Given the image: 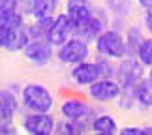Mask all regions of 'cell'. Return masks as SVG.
<instances>
[{"label":"cell","instance_id":"obj_1","mask_svg":"<svg viewBox=\"0 0 152 135\" xmlns=\"http://www.w3.org/2000/svg\"><path fill=\"white\" fill-rule=\"evenodd\" d=\"M23 103L32 113H49L53 109V96L43 85L30 83L23 88Z\"/></svg>","mask_w":152,"mask_h":135},{"label":"cell","instance_id":"obj_2","mask_svg":"<svg viewBox=\"0 0 152 135\" xmlns=\"http://www.w3.org/2000/svg\"><path fill=\"white\" fill-rule=\"evenodd\" d=\"M96 49L100 55L107 56V58H122L126 55L128 47H126L124 38L116 30H105L96 39Z\"/></svg>","mask_w":152,"mask_h":135},{"label":"cell","instance_id":"obj_3","mask_svg":"<svg viewBox=\"0 0 152 135\" xmlns=\"http://www.w3.org/2000/svg\"><path fill=\"white\" fill-rule=\"evenodd\" d=\"M88 55H90L88 45H86L85 39H79V38L68 39L58 49V60L62 64H81L88 58Z\"/></svg>","mask_w":152,"mask_h":135},{"label":"cell","instance_id":"obj_4","mask_svg":"<svg viewBox=\"0 0 152 135\" xmlns=\"http://www.w3.org/2000/svg\"><path fill=\"white\" fill-rule=\"evenodd\" d=\"M28 32L23 30V26H11L0 23V47L8 51H21L28 45Z\"/></svg>","mask_w":152,"mask_h":135},{"label":"cell","instance_id":"obj_5","mask_svg":"<svg viewBox=\"0 0 152 135\" xmlns=\"http://www.w3.org/2000/svg\"><path fill=\"white\" fill-rule=\"evenodd\" d=\"M116 75H118L120 86H124L126 90H133V86L143 79V62H137L133 58H124L120 66L116 68Z\"/></svg>","mask_w":152,"mask_h":135},{"label":"cell","instance_id":"obj_6","mask_svg":"<svg viewBox=\"0 0 152 135\" xmlns=\"http://www.w3.org/2000/svg\"><path fill=\"white\" fill-rule=\"evenodd\" d=\"M73 30H75L73 21L68 17V13H62L53 21V25L47 32V39L53 45H64L68 42V38L73 34Z\"/></svg>","mask_w":152,"mask_h":135},{"label":"cell","instance_id":"obj_7","mask_svg":"<svg viewBox=\"0 0 152 135\" xmlns=\"http://www.w3.org/2000/svg\"><path fill=\"white\" fill-rule=\"evenodd\" d=\"M88 94L96 101H111V99H116L122 94V86L116 83V81L100 79V81H96V83L90 85Z\"/></svg>","mask_w":152,"mask_h":135},{"label":"cell","instance_id":"obj_8","mask_svg":"<svg viewBox=\"0 0 152 135\" xmlns=\"http://www.w3.org/2000/svg\"><path fill=\"white\" fill-rule=\"evenodd\" d=\"M53 43L49 39H43V38H36V39H30L28 45L25 47V53L28 56V60L42 66V64H47L53 56Z\"/></svg>","mask_w":152,"mask_h":135},{"label":"cell","instance_id":"obj_9","mask_svg":"<svg viewBox=\"0 0 152 135\" xmlns=\"http://www.w3.org/2000/svg\"><path fill=\"white\" fill-rule=\"evenodd\" d=\"M25 130L30 135H51L55 130V120L49 113H32L25 118Z\"/></svg>","mask_w":152,"mask_h":135},{"label":"cell","instance_id":"obj_10","mask_svg":"<svg viewBox=\"0 0 152 135\" xmlns=\"http://www.w3.org/2000/svg\"><path fill=\"white\" fill-rule=\"evenodd\" d=\"M72 77L77 85H92L96 81H100L102 73H100V68L98 64L94 62H81V64H75L73 72H72Z\"/></svg>","mask_w":152,"mask_h":135},{"label":"cell","instance_id":"obj_11","mask_svg":"<svg viewBox=\"0 0 152 135\" xmlns=\"http://www.w3.org/2000/svg\"><path fill=\"white\" fill-rule=\"evenodd\" d=\"M66 13L68 17L73 21V25L75 28L81 26V25H85L88 19H92V9H90V4H88V0H68V4H66Z\"/></svg>","mask_w":152,"mask_h":135},{"label":"cell","instance_id":"obj_12","mask_svg":"<svg viewBox=\"0 0 152 135\" xmlns=\"http://www.w3.org/2000/svg\"><path fill=\"white\" fill-rule=\"evenodd\" d=\"M60 111L68 120H73V122L83 120L85 116L90 115V107L83 101V99H77V98H69L66 101H62Z\"/></svg>","mask_w":152,"mask_h":135},{"label":"cell","instance_id":"obj_13","mask_svg":"<svg viewBox=\"0 0 152 135\" xmlns=\"http://www.w3.org/2000/svg\"><path fill=\"white\" fill-rule=\"evenodd\" d=\"M17 109V99L8 90H0V130L8 128Z\"/></svg>","mask_w":152,"mask_h":135},{"label":"cell","instance_id":"obj_14","mask_svg":"<svg viewBox=\"0 0 152 135\" xmlns=\"http://www.w3.org/2000/svg\"><path fill=\"white\" fill-rule=\"evenodd\" d=\"M75 30H79L81 38H83L85 42H88V39H98V38H100V34L103 32V21L100 19V17L92 15V19H88L85 25L77 26Z\"/></svg>","mask_w":152,"mask_h":135},{"label":"cell","instance_id":"obj_15","mask_svg":"<svg viewBox=\"0 0 152 135\" xmlns=\"http://www.w3.org/2000/svg\"><path fill=\"white\" fill-rule=\"evenodd\" d=\"M133 96L141 105L145 107H152V77L141 79L133 86Z\"/></svg>","mask_w":152,"mask_h":135},{"label":"cell","instance_id":"obj_16","mask_svg":"<svg viewBox=\"0 0 152 135\" xmlns=\"http://www.w3.org/2000/svg\"><path fill=\"white\" fill-rule=\"evenodd\" d=\"M92 130L94 133H105V135H115L116 131V120L111 115H102L94 118L92 122Z\"/></svg>","mask_w":152,"mask_h":135},{"label":"cell","instance_id":"obj_17","mask_svg":"<svg viewBox=\"0 0 152 135\" xmlns=\"http://www.w3.org/2000/svg\"><path fill=\"white\" fill-rule=\"evenodd\" d=\"M55 8H56V0H36L32 15L36 17V21H39V19H47V17L53 15Z\"/></svg>","mask_w":152,"mask_h":135},{"label":"cell","instance_id":"obj_18","mask_svg":"<svg viewBox=\"0 0 152 135\" xmlns=\"http://www.w3.org/2000/svg\"><path fill=\"white\" fill-rule=\"evenodd\" d=\"M137 56L143 66H152V39H143L137 47Z\"/></svg>","mask_w":152,"mask_h":135},{"label":"cell","instance_id":"obj_19","mask_svg":"<svg viewBox=\"0 0 152 135\" xmlns=\"http://www.w3.org/2000/svg\"><path fill=\"white\" fill-rule=\"evenodd\" d=\"M141 32L137 30V28H132L130 32H128V38H126V47H128V51H132V53H135L137 55V47L141 45Z\"/></svg>","mask_w":152,"mask_h":135},{"label":"cell","instance_id":"obj_20","mask_svg":"<svg viewBox=\"0 0 152 135\" xmlns=\"http://www.w3.org/2000/svg\"><path fill=\"white\" fill-rule=\"evenodd\" d=\"M55 135H77L75 124H72V122H60L55 130Z\"/></svg>","mask_w":152,"mask_h":135},{"label":"cell","instance_id":"obj_21","mask_svg":"<svg viewBox=\"0 0 152 135\" xmlns=\"http://www.w3.org/2000/svg\"><path fill=\"white\" fill-rule=\"evenodd\" d=\"M96 64H98V68H100L102 77H105V79H111V77H113L115 69H113V66H111V62H109V60H105V58H100V60H98Z\"/></svg>","mask_w":152,"mask_h":135},{"label":"cell","instance_id":"obj_22","mask_svg":"<svg viewBox=\"0 0 152 135\" xmlns=\"http://www.w3.org/2000/svg\"><path fill=\"white\" fill-rule=\"evenodd\" d=\"M130 0H109V8L118 11V13H126V11H130Z\"/></svg>","mask_w":152,"mask_h":135},{"label":"cell","instance_id":"obj_23","mask_svg":"<svg viewBox=\"0 0 152 135\" xmlns=\"http://www.w3.org/2000/svg\"><path fill=\"white\" fill-rule=\"evenodd\" d=\"M17 0H0V11H17Z\"/></svg>","mask_w":152,"mask_h":135},{"label":"cell","instance_id":"obj_24","mask_svg":"<svg viewBox=\"0 0 152 135\" xmlns=\"http://www.w3.org/2000/svg\"><path fill=\"white\" fill-rule=\"evenodd\" d=\"M118 135H145V128H124Z\"/></svg>","mask_w":152,"mask_h":135},{"label":"cell","instance_id":"obj_25","mask_svg":"<svg viewBox=\"0 0 152 135\" xmlns=\"http://www.w3.org/2000/svg\"><path fill=\"white\" fill-rule=\"evenodd\" d=\"M145 23H147V28L152 34V9H147V17H145Z\"/></svg>","mask_w":152,"mask_h":135},{"label":"cell","instance_id":"obj_26","mask_svg":"<svg viewBox=\"0 0 152 135\" xmlns=\"http://www.w3.org/2000/svg\"><path fill=\"white\" fill-rule=\"evenodd\" d=\"M137 2H139V6H141V8L152 9V0H137Z\"/></svg>","mask_w":152,"mask_h":135},{"label":"cell","instance_id":"obj_27","mask_svg":"<svg viewBox=\"0 0 152 135\" xmlns=\"http://www.w3.org/2000/svg\"><path fill=\"white\" fill-rule=\"evenodd\" d=\"M0 135H17V131L11 130V128L8 126V128H2V130H0Z\"/></svg>","mask_w":152,"mask_h":135},{"label":"cell","instance_id":"obj_28","mask_svg":"<svg viewBox=\"0 0 152 135\" xmlns=\"http://www.w3.org/2000/svg\"><path fill=\"white\" fill-rule=\"evenodd\" d=\"M145 135H152V126H147V128H145Z\"/></svg>","mask_w":152,"mask_h":135},{"label":"cell","instance_id":"obj_29","mask_svg":"<svg viewBox=\"0 0 152 135\" xmlns=\"http://www.w3.org/2000/svg\"><path fill=\"white\" fill-rule=\"evenodd\" d=\"M94 135H105V133H94Z\"/></svg>","mask_w":152,"mask_h":135}]
</instances>
